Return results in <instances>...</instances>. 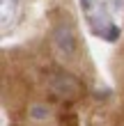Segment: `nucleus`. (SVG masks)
I'll return each instance as SVG.
<instances>
[{
  "label": "nucleus",
  "mask_w": 124,
  "mask_h": 126,
  "mask_svg": "<svg viewBox=\"0 0 124 126\" xmlns=\"http://www.w3.org/2000/svg\"><path fill=\"white\" fill-rule=\"evenodd\" d=\"M46 85H48L51 94H53L57 101H64V103L78 101V99L83 96V85H81V80L74 78V76L67 73V71H51Z\"/></svg>",
  "instance_id": "1"
},
{
  "label": "nucleus",
  "mask_w": 124,
  "mask_h": 126,
  "mask_svg": "<svg viewBox=\"0 0 124 126\" xmlns=\"http://www.w3.org/2000/svg\"><path fill=\"white\" fill-rule=\"evenodd\" d=\"M53 44L57 48V53L64 55V57H71L76 53V37H74V30L69 25H60L55 28L53 32Z\"/></svg>",
  "instance_id": "2"
},
{
  "label": "nucleus",
  "mask_w": 124,
  "mask_h": 126,
  "mask_svg": "<svg viewBox=\"0 0 124 126\" xmlns=\"http://www.w3.org/2000/svg\"><path fill=\"white\" fill-rule=\"evenodd\" d=\"M62 126H78L76 124V117L74 115H64L62 117Z\"/></svg>",
  "instance_id": "3"
}]
</instances>
